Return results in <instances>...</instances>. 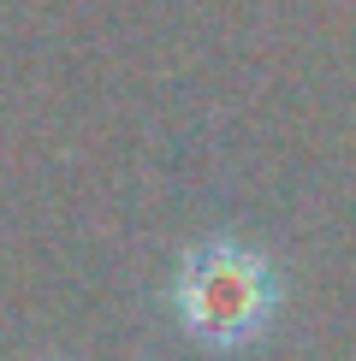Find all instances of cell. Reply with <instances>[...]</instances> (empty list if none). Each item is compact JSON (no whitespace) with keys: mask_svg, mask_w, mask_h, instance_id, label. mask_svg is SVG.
I'll list each match as a JSON object with an SVG mask.
<instances>
[{"mask_svg":"<svg viewBox=\"0 0 356 361\" xmlns=\"http://www.w3.org/2000/svg\"><path fill=\"white\" fill-rule=\"evenodd\" d=\"M256 284V267L237 261V267H208L196 296H190V320L208 326V332H244L249 320H256L261 296L249 290Z\"/></svg>","mask_w":356,"mask_h":361,"instance_id":"1","label":"cell"}]
</instances>
